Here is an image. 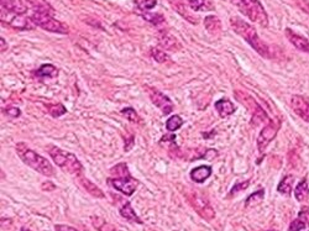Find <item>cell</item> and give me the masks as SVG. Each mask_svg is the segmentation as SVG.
Returning a JSON list of instances; mask_svg holds the SVG:
<instances>
[{"instance_id": "cell-1", "label": "cell", "mask_w": 309, "mask_h": 231, "mask_svg": "<svg viewBox=\"0 0 309 231\" xmlns=\"http://www.w3.org/2000/svg\"><path fill=\"white\" fill-rule=\"evenodd\" d=\"M230 25L232 30H234L237 35L242 36L261 57H263V58H271L270 47L267 46V44H265V42L260 39V36L257 35L256 28L252 26V25L246 22L245 20L237 18V16H231Z\"/></svg>"}, {"instance_id": "cell-2", "label": "cell", "mask_w": 309, "mask_h": 231, "mask_svg": "<svg viewBox=\"0 0 309 231\" xmlns=\"http://www.w3.org/2000/svg\"><path fill=\"white\" fill-rule=\"evenodd\" d=\"M15 148L20 159H21L26 166H29L30 168H32V170H35L36 172L41 173V175L46 177L55 176V170H53L52 164L50 163L49 159L42 157L38 152L31 150V148L27 147L26 144L19 142V144H16Z\"/></svg>"}, {"instance_id": "cell-3", "label": "cell", "mask_w": 309, "mask_h": 231, "mask_svg": "<svg viewBox=\"0 0 309 231\" xmlns=\"http://www.w3.org/2000/svg\"><path fill=\"white\" fill-rule=\"evenodd\" d=\"M47 152H49L51 158L53 159V162H55L62 171H64V172L70 173V175L72 176H82V173H83V166H82V163L79 162V159L75 153H71L66 150H62V148L55 146V145H49Z\"/></svg>"}, {"instance_id": "cell-4", "label": "cell", "mask_w": 309, "mask_h": 231, "mask_svg": "<svg viewBox=\"0 0 309 231\" xmlns=\"http://www.w3.org/2000/svg\"><path fill=\"white\" fill-rule=\"evenodd\" d=\"M237 10L261 27H268V15L260 0H229Z\"/></svg>"}, {"instance_id": "cell-5", "label": "cell", "mask_w": 309, "mask_h": 231, "mask_svg": "<svg viewBox=\"0 0 309 231\" xmlns=\"http://www.w3.org/2000/svg\"><path fill=\"white\" fill-rule=\"evenodd\" d=\"M30 20L35 26H39L49 32L59 34V35H68L70 34V27L63 22L58 21L57 19L53 18L50 13H44V11H33L32 15L30 16Z\"/></svg>"}, {"instance_id": "cell-6", "label": "cell", "mask_w": 309, "mask_h": 231, "mask_svg": "<svg viewBox=\"0 0 309 231\" xmlns=\"http://www.w3.org/2000/svg\"><path fill=\"white\" fill-rule=\"evenodd\" d=\"M2 5V21L8 25L16 16H24L27 13V7L22 3V0H0Z\"/></svg>"}, {"instance_id": "cell-7", "label": "cell", "mask_w": 309, "mask_h": 231, "mask_svg": "<svg viewBox=\"0 0 309 231\" xmlns=\"http://www.w3.org/2000/svg\"><path fill=\"white\" fill-rule=\"evenodd\" d=\"M107 182L110 187H113L114 189L119 190V192H121L124 195L127 196L134 194L139 185L138 179L132 178L130 176V173L123 177H115V178L114 177H110V178H108Z\"/></svg>"}, {"instance_id": "cell-8", "label": "cell", "mask_w": 309, "mask_h": 231, "mask_svg": "<svg viewBox=\"0 0 309 231\" xmlns=\"http://www.w3.org/2000/svg\"><path fill=\"white\" fill-rule=\"evenodd\" d=\"M279 129H280L279 124H274L272 120L263 126V129L261 130L259 138H257V148H259L261 153L267 148L270 142L274 139V136L277 135V131H279Z\"/></svg>"}, {"instance_id": "cell-9", "label": "cell", "mask_w": 309, "mask_h": 231, "mask_svg": "<svg viewBox=\"0 0 309 231\" xmlns=\"http://www.w3.org/2000/svg\"><path fill=\"white\" fill-rule=\"evenodd\" d=\"M149 95L151 102L154 103L158 109L162 111L163 115H168V114L172 113L175 105L168 96L164 95L163 93L158 92V90L151 89V88H149Z\"/></svg>"}, {"instance_id": "cell-10", "label": "cell", "mask_w": 309, "mask_h": 231, "mask_svg": "<svg viewBox=\"0 0 309 231\" xmlns=\"http://www.w3.org/2000/svg\"><path fill=\"white\" fill-rule=\"evenodd\" d=\"M291 107L302 120L309 122V98L304 95H292Z\"/></svg>"}, {"instance_id": "cell-11", "label": "cell", "mask_w": 309, "mask_h": 231, "mask_svg": "<svg viewBox=\"0 0 309 231\" xmlns=\"http://www.w3.org/2000/svg\"><path fill=\"white\" fill-rule=\"evenodd\" d=\"M158 45H160V48H162L164 51H180L182 48V45L178 42V40L176 39L175 36L169 35L168 32L166 31H162L158 35Z\"/></svg>"}, {"instance_id": "cell-12", "label": "cell", "mask_w": 309, "mask_h": 231, "mask_svg": "<svg viewBox=\"0 0 309 231\" xmlns=\"http://www.w3.org/2000/svg\"><path fill=\"white\" fill-rule=\"evenodd\" d=\"M285 35L297 50L302 51V52H309V41L304 36L298 35V34L294 32L293 30L288 27L285 30Z\"/></svg>"}, {"instance_id": "cell-13", "label": "cell", "mask_w": 309, "mask_h": 231, "mask_svg": "<svg viewBox=\"0 0 309 231\" xmlns=\"http://www.w3.org/2000/svg\"><path fill=\"white\" fill-rule=\"evenodd\" d=\"M167 2L169 3V5L172 7V9H174L176 13L178 14V15L182 16L184 20H187V21L191 22V24H193V25H197L198 22H199L195 16L192 15V14L187 10L186 4L183 3V0H167Z\"/></svg>"}, {"instance_id": "cell-14", "label": "cell", "mask_w": 309, "mask_h": 231, "mask_svg": "<svg viewBox=\"0 0 309 231\" xmlns=\"http://www.w3.org/2000/svg\"><path fill=\"white\" fill-rule=\"evenodd\" d=\"M309 226V208L303 207L298 214V218L291 222L288 231H302Z\"/></svg>"}, {"instance_id": "cell-15", "label": "cell", "mask_w": 309, "mask_h": 231, "mask_svg": "<svg viewBox=\"0 0 309 231\" xmlns=\"http://www.w3.org/2000/svg\"><path fill=\"white\" fill-rule=\"evenodd\" d=\"M204 26L205 30L211 34L212 36H220L223 31L222 21L218 16L215 15H208L204 18Z\"/></svg>"}, {"instance_id": "cell-16", "label": "cell", "mask_w": 309, "mask_h": 231, "mask_svg": "<svg viewBox=\"0 0 309 231\" xmlns=\"http://www.w3.org/2000/svg\"><path fill=\"white\" fill-rule=\"evenodd\" d=\"M212 172L211 166H198L191 171V178L195 183H203L212 176Z\"/></svg>"}, {"instance_id": "cell-17", "label": "cell", "mask_w": 309, "mask_h": 231, "mask_svg": "<svg viewBox=\"0 0 309 231\" xmlns=\"http://www.w3.org/2000/svg\"><path fill=\"white\" fill-rule=\"evenodd\" d=\"M214 107L222 118H228V116H230L231 114H234L235 111H236V107H235L229 99L225 98L219 99L218 102H215Z\"/></svg>"}, {"instance_id": "cell-18", "label": "cell", "mask_w": 309, "mask_h": 231, "mask_svg": "<svg viewBox=\"0 0 309 231\" xmlns=\"http://www.w3.org/2000/svg\"><path fill=\"white\" fill-rule=\"evenodd\" d=\"M119 213H120V215L123 216L124 219L130 222H134V224H139V225H143L144 222L141 220L140 218H139V215L134 212V209H132L131 204L129 203V202H126L125 204H123V207L119 209Z\"/></svg>"}, {"instance_id": "cell-19", "label": "cell", "mask_w": 309, "mask_h": 231, "mask_svg": "<svg viewBox=\"0 0 309 231\" xmlns=\"http://www.w3.org/2000/svg\"><path fill=\"white\" fill-rule=\"evenodd\" d=\"M189 8L193 11H213L215 5L213 0H188Z\"/></svg>"}, {"instance_id": "cell-20", "label": "cell", "mask_w": 309, "mask_h": 231, "mask_svg": "<svg viewBox=\"0 0 309 231\" xmlns=\"http://www.w3.org/2000/svg\"><path fill=\"white\" fill-rule=\"evenodd\" d=\"M294 196H296L297 201L299 203H303L308 199L309 196V185L307 182V178H303L298 184L296 185V189H294Z\"/></svg>"}, {"instance_id": "cell-21", "label": "cell", "mask_w": 309, "mask_h": 231, "mask_svg": "<svg viewBox=\"0 0 309 231\" xmlns=\"http://www.w3.org/2000/svg\"><path fill=\"white\" fill-rule=\"evenodd\" d=\"M294 183V177L291 175L285 176L282 178V181L280 182L279 187H277V190H279V193L281 194L286 195V196H290L292 193V185Z\"/></svg>"}, {"instance_id": "cell-22", "label": "cell", "mask_w": 309, "mask_h": 231, "mask_svg": "<svg viewBox=\"0 0 309 231\" xmlns=\"http://www.w3.org/2000/svg\"><path fill=\"white\" fill-rule=\"evenodd\" d=\"M271 121V119L268 118V115L266 114V111L262 109V108L260 107V105H257L256 108H255V111H254V116H252V120H251V124L252 125H260V124H263V122H266V124H268V122Z\"/></svg>"}, {"instance_id": "cell-23", "label": "cell", "mask_w": 309, "mask_h": 231, "mask_svg": "<svg viewBox=\"0 0 309 231\" xmlns=\"http://www.w3.org/2000/svg\"><path fill=\"white\" fill-rule=\"evenodd\" d=\"M57 73H58L57 68L50 63L42 64L41 67L35 72L36 77H39V78H44V77H50V78H52V77L57 76Z\"/></svg>"}, {"instance_id": "cell-24", "label": "cell", "mask_w": 309, "mask_h": 231, "mask_svg": "<svg viewBox=\"0 0 309 231\" xmlns=\"http://www.w3.org/2000/svg\"><path fill=\"white\" fill-rule=\"evenodd\" d=\"M81 183L83 184V187L86 188L88 192H89L93 196H95V198H104V193L101 192V190L99 189V188L94 183H92L90 181H88L87 178L81 177Z\"/></svg>"}, {"instance_id": "cell-25", "label": "cell", "mask_w": 309, "mask_h": 231, "mask_svg": "<svg viewBox=\"0 0 309 231\" xmlns=\"http://www.w3.org/2000/svg\"><path fill=\"white\" fill-rule=\"evenodd\" d=\"M140 16L144 20H146V21H149L150 24L155 25V26H158L160 24H162L164 22V16L162 14H158V13H146V11H144V13L140 14Z\"/></svg>"}, {"instance_id": "cell-26", "label": "cell", "mask_w": 309, "mask_h": 231, "mask_svg": "<svg viewBox=\"0 0 309 231\" xmlns=\"http://www.w3.org/2000/svg\"><path fill=\"white\" fill-rule=\"evenodd\" d=\"M263 195H265V189H260L256 190V192H254L252 194H250L246 198L245 201V207H254V205L260 204L261 202L263 201Z\"/></svg>"}, {"instance_id": "cell-27", "label": "cell", "mask_w": 309, "mask_h": 231, "mask_svg": "<svg viewBox=\"0 0 309 231\" xmlns=\"http://www.w3.org/2000/svg\"><path fill=\"white\" fill-rule=\"evenodd\" d=\"M150 53H151L152 58H154L155 61H157L158 63H167V62L171 61L169 56L160 47L151 48V50H150Z\"/></svg>"}, {"instance_id": "cell-28", "label": "cell", "mask_w": 309, "mask_h": 231, "mask_svg": "<svg viewBox=\"0 0 309 231\" xmlns=\"http://www.w3.org/2000/svg\"><path fill=\"white\" fill-rule=\"evenodd\" d=\"M183 125V119L180 115H174L166 121V129L168 131H177Z\"/></svg>"}, {"instance_id": "cell-29", "label": "cell", "mask_w": 309, "mask_h": 231, "mask_svg": "<svg viewBox=\"0 0 309 231\" xmlns=\"http://www.w3.org/2000/svg\"><path fill=\"white\" fill-rule=\"evenodd\" d=\"M135 5L138 9L146 11L151 10L157 5V0H134Z\"/></svg>"}, {"instance_id": "cell-30", "label": "cell", "mask_w": 309, "mask_h": 231, "mask_svg": "<svg viewBox=\"0 0 309 231\" xmlns=\"http://www.w3.org/2000/svg\"><path fill=\"white\" fill-rule=\"evenodd\" d=\"M121 114H123L124 118H125L126 120H129L131 122H139V121H140V118H139L138 113H136L134 108L127 107V108H125V109L121 110Z\"/></svg>"}, {"instance_id": "cell-31", "label": "cell", "mask_w": 309, "mask_h": 231, "mask_svg": "<svg viewBox=\"0 0 309 231\" xmlns=\"http://www.w3.org/2000/svg\"><path fill=\"white\" fill-rule=\"evenodd\" d=\"M49 113L53 116V118H59V116H62L63 114L67 113V109L63 107V105L58 103V104L56 105H49Z\"/></svg>"}, {"instance_id": "cell-32", "label": "cell", "mask_w": 309, "mask_h": 231, "mask_svg": "<svg viewBox=\"0 0 309 231\" xmlns=\"http://www.w3.org/2000/svg\"><path fill=\"white\" fill-rule=\"evenodd\" d=\"M249 184H250V181H245V182H243V183L235 184L234 187H232V189L230 190V193H229V195H234L235 193L240 192V190L246 189V188L249 187Z\"/></svg>"}, {"instance_id": "cell-33", "label": "cell", "mask_w": 309, "mask_h": 231, "mask_svg": "<svg viewBox=\"0 0 309 231\" xmlns=\"http://www.w3.org/2000/svg\"><path fill=\"white\" fill-rule=\"evenodd\" d=\"M4 113L7 114L8 116H10V118H19V116L21 115V111H20L19 108L16 107L7 108V109L4 110Z\"/></svg>"}, {"instance_id": "cell-34", "label": "cell", "mask_w": 309, "mask_h": 231, "mask_svg": "<svg viewBox=\"0 0 309 231\" xmlns=\"http://www.w3.org/2000/svg\"><path fill=\"white\" fill-rule=\"evenodd\" d=\"M294 3L300 10L309 15V0H294Z\"/></svg>"}, {"instance_id": "cell-35", "label": "cell", "mask_w": 309, "mask_h": 231, "mask_svg": "<svg viewBox=\"0 0 309 231\" xmlns=\"http://www.w3.org/2000/svg\"><path fill=\"white\" fill-rule=\"evenodd\" d=\"M55 230L56 231H78L77 229H75V227L70 226V225H62V224L55 225Z\"/></svg>"}, {"instance_id": "cell-36", "label": "cell", "mask_w": 309, "mask_h": 231, "mask_svg": "<svg viewBox=\"0 0 309 231\" xmlns=\"http://www.w3.org/2000/svg\"><path fill=\"white\" fill-rule=\"evenodd\" d=\"M0 42H2V53H4V51H7L8 48V44L5 42L4 37H0Z\"/></svg>"}, {"instance_id": "cell-37", "label": "cell", "mask_w": 309, "mask_h": 231, "mask_svg": "<svg viewBox=\"0 0 309 231\" xmlns=\"http://www.w3.org/2000/svg\"><path fill=\"white\" fill-rule=\"evenodd\" d=\"M21 231H31V230H29V229H21Z\"/></svg>"}, {"instance_id": "cell-38", "label": "cell", "mask_w": 309, "mask_h": 231, "mask_svg": "<svg viewBox=\"0 0 309 231\" xmlns=\"http://www.w3.org/2000/svg\"><path fill=\"white\" fill-rule=\"evenodd\" d=\"M268 231H277V230H268Z\"/></svg>"}]
</instances>
